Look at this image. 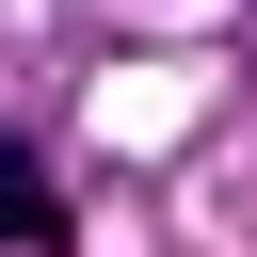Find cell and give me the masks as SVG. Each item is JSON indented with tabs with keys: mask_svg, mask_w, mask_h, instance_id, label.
Returning <instances> with one entry per match:
<instances>
[{
	"mask_svg": "<svg viewBox=\"0 0 257 257\" xmlns=\"http://www.w3.org/2000/svg\"><path fill=\"white\" fill-rule=\"evenodd\" d=\"M0 241H64V209H48V161L0 128Z\"/></svg>",
	"mask_w": 257,
	"mask_h": 257,
	"instance_id": "cell-1",
	"label": "cell"
}]
</instances>
